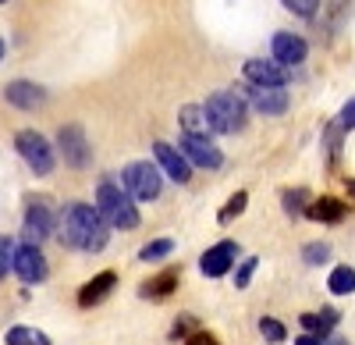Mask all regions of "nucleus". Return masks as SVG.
I'll return each mask as SVG.
<instances>
[{
    "mask_svg": "<svg viewBox=\"0 0 355 345\" xmlns=\"http://www.w3.org/2000/svg\"><path fill=\"white\" fill-rule=\"evenodd\" d=\"M96 210L103 214V221L110 228H121V232L139 228V207H135V199L125 192V185H117L114 178H103L96 185Z\"/></svg>",
    "mask_w": 355,
    "mask_h": 345,
    "instance_id": "nucleus-2",
    "label": "nucleus"
},
{
    "mask_svg": "<svg viewBox=\"0 0 355 345\" xmlns=\"http://www.w3.org/2000/svg\"><path fill=\"white\" fill-rule=\"evenodd\" d=\"M178 281H182V274H178L174 267H167V271H160L157 278H150V281H146L142 289H139V296H142V299H157V303H160V299L174 296Z\"/></svg>",
    "mask_w": 355,
    "mask_h": 345,
    "instance_id": "nucleus-18",
    "label": "nucleus"
},
{
    "mask_svg": "<svg viewBox=\"0 0 355 345\" xmlns=\"http://www.w3.org/2000/svg\"><path fill=\"white\" fill-rule=\"evenodd\" d=\"M334 125H338L341 132H352V128H355V100H348V103L341 107V114L334 118Z\"/></svg>",
    "mask_w": 355,
    "mask_h": 345,
    "instance_id": "nucleus-31",
    "label": "nucleus"
},
{
    "mask_svg": "<svg viewBox=\"0 0 355 345\" xmlns=\"http://www.w3.org/2000/svg\"><path fill=\"white\" fill-rule=\"evenodd\" d=\"M15 239H8V235H0V271H4L8 274V267L15 264Z\"/></svg>",
    "mask_w": 355,
    "mask_h": 345,
    "instance_id": "nucleus-30",
    "label": "nucleus"
},
{
    "mask_svg": "<svg viewBox=\"0 0 355 345\" xmlns=\"http://www.w3.org/2000/svg\"><path fill=\"white\" fill-rule=\"evenodd\" d=\"M114 285H117V274H114V271L96 274L93 281H85L82 289H78V306H96V303H103V299L114 292Z\"/></svg>",
    "mask_w": 355,
    "mask_h": 345,
    "instance_id": "nucleus-17",
    "label": "nucleus"
},
{
    "mask_svg": "<svg viewBox=\"0 0 355 345\" xmlns=\"http://www.w3.org/2000/svg\"><path fill=\"white\" fill-rule=\"evenodd\" d=\"M53 232H57V214L50 207V199H43V196L28 199V207H25V242L40 246Z\"/></svg>",
    "mask_w": 355,
    "mask_h": 345,
    "instance_id": "nucleus-5",
    "label": "nucleus"
},
{
    "mask_svg": "<svg viewBox=\"0 0 355 345\" xmlns=\"http://www.w3.org/2000/svg\"><path fill=\"white\" fill-rule=\"evenodd\" d=\"M249 103L259 114H270V118H277V114H284L291 107L284 85H249Z\"/></svg>",
    "mask_w": 355,
    "mask_h": 345,
    "instance_id": "nucleus-13",
    "label": "nucleus"
},
{
    "mask_svg": "<svg viewBox=\"0 0 355 345\" xmlns=\"http://www.w3.org/2000/svg\"><path fill=\"white\" fill-rule=\"evenodd\" d=\"M153 157H157V164L164 167V175H167L171 182L185 185V182L192 178V164L185 160V153H182V150L167 146V142H153Z\"/></svg>",
    "mask_w": 355,
    "mask_h": 345,
    "instance_id": "nucleus-12",
    "label": "nucleus"
},
{
    "mask_svg": "<svg viewBox=\"0 0 355 345\" xmlns=\"http://www.w3.org/2000/svg\"><path fill=\"white\" fill-rule=\"evenodd\" d=\"M182 153L192 167H206V171H217L224 164V153L206 135H182Z\"/></svg>",
    "mask_w": 355,
    "mask_h": 345,
    "instance_id": "nucleus-9",
    "label": "nucleus"
},
{
    "mask_svg": "<svg viewBox=\"0 0 355 345\" xmlns=\"http://www.w3.org/2000/svg\"><path fill=\"white\" fill-rule=\"evenodd\" d=\"M259 335L270 342V345H281L288 338V328L277 321V317H259Z\"/></svg>",
    "mask_w": 355,
    "mask_h": 345,
    "instance_id": "nucleus-25",
    "label": "nucleus"
},
{
    "mask_svg": "<svg viewBox=\"0 0 355 345\" xmlns=\"http://www.w3.org/2000/svg\"><path fill=\"white\" fill-rule=\"evenodd\" d=\"M281 4H284L291 15H299V18H313L316 8H320V0H281Z\"/></svg>",
    "mask_w": 355,
    "mask_h": 345,
    "instance_id": "nucleus-28",
    "label": "nucleus"
},
{
    "mask_svg": "<svg viewBox=\"0 0 355 345\" xmlns=\"http://www.w3.org/2000/svg\"><path fill=\"white\" fill-rule=\"evenodd\" d=\"M256 267H259V260H256V256H249V260H242L239 274H234V285H239V289H249V281H252Z\"/></svg>",
    "mask_w": 355,
    "mask_h": 345,
    "instance_id": "nucleus-29",
    "label": "nucleus"
},
{
    "mask_svg": "<svg viewBox=\"0 0 355 345\" xmlns=\"http://www.w3.org/2000/svg\"><path fill=\"white\" fill-rule=\"evenodd\" d=\"M192 324H196L192 317H182V321H174V331H171V338H185L189 331H196Z\"/></svg>",
    "mask_w": 355,
    "mask_h": 345,
    "instance_id": "nucleus-33",
    "label": "nucleus"
},
{
    "mask_svg": "<svg viewBox=\"0 0 355 345\" xmlns=\"http://www.w3.org/2000/svg\"><path fill=\"white\" fill-rule=\"evenodd\" d=\"M185 345H220L210 331H192L189 338H185Z\"/></svg>",
    "mask_w": 355,
    "mask_h": 345,
    "instance_id": "nucleus-32",
    "label": "nucleus"
},
{
    "mask_svg": "<svg viewBox=\"0 0 355 345\" xmlns=\"http://www.w3.org/2000/svg\"><path fill=\"white\" fill-rule=\"evenodd\" d=\"M8 345H50V338L36 328H11L8 331Z\"/></svg>",
    "mask_w": 355,
    "mask_h": 345,
    "instance_id": "nucleus-24",
    "label": "nucleus"
},
{
    "mask_svg": "<svg viewBox=\"0 0 355 345\" xmlns=\"http://www.w3.org/2000/svg\"><path fill=\"white\" fill-rule=\"evenodd\" d=\"M15 146H18L21 160L33 167L36 175H50V171H53V150H50V142H46L40 132H33V128L18 132V135H15Z\"/></svg>",
    "mask_w": 355,
    "mask_h": 345,
    "instance_id": "nucleus-6",
    "label": "nucleus"
},
{
    "mask_svg": "<svg viewBox=\"0 0 355 345\" xmlns=\"http://www.w3.org/2000/svg\"><path fill=\"white\" fill-rule=\"evenodd\" d=\"M245 78H249V85H284L288 82V68L277 65L274 57L270 61L252 57V61H245Z\"/></svg>",
    "mask_w": 355,
    "mask_h": 345,
    "instance_id": "nucleus-15",
    "label": "nucleus"
},
{
    "mask_svg": "<svg viewBox=\"0 0 355 345\" xmlns=\"http://www.w3.org/2000/svg\"><path fill=\"white\" fill-rule=\"evenodd\" d=\"M270 50H274V61H277V65L295 68V65H302V61H306L309 43H306L299 33H277L274 43H270Z\"/></svg>",
    "mask_w": 355,
    "mask_h": 345,
    "instance_id": "nucleus-14",
    "label": "nucleus"
},
{
    "mask_svg": "<svg viewBox=\"0 0 355 345\" xmlns=\"http://www.w3.org/2000/svg\"><path fill=\"white\" fill-rule=\"evenodd\" d=\"M295 345H327V338H320V335H302Z\"/></svg>",
    "mask_w": 355,
    "mask_h": 345,
    "instance_id": "nucleus-34",
    "label": "nucleus"
},
{
    "mask_svg": "<svg viewBox=\"0 0 355 345\" xmlns=\"http://www.w3.org/2000/svg\"><path fill=\"white\" fill-rule=\"evenodd\" d=\"M348 189H352V192H355V178H352V182H348Z\"/></svg>",
    "mask_w": 355,
    "mask_h": 345,
    "instance_id": "nucleus-37",
    "label": "nucleus"
},
{
    "mask_svg": "<svg viewBox=\"0 0 355 345\" xmlns=\"http://www.w3.org/2000/svg\"><path fill=\"white\" fill-rule=\"evenodd\" d=\"M234 260H239V242H217L214 249H206L202 256H199V271L206 274V278H224L231 267H234Z\"/></svg>",
    "mask_w": 355,
    "mask_h": 345,
    "instance_id": "nucleus-10",
    "label": "nucleus"
},
{
    "mask_svg": "<svg viewBox=\"0 0 355 345\" xmlns=\"http://www.w3.org/2000/svg\"><path fill=\"white\" fill-rule=\"evenodd\" d=\"M57 146H61L64 164H71L78 171L93 164V146H89L82 125H61V132H57Z\"/></svg>",
    "mask_w": 355,
    "mask_h": 345,
    "instance_id": "nucleus-7",
    "label": "nucleus"
},
{
    "mask_svg": "<svg viewBox=\"0 0 355 345\" xmlns=\"http://www.w3.org/2000/svg\"><path fill=\"white\" fill-rule=\"evenodd\" d=\"M327 289L334 292V296H352L355 292V267H334L331 271V278H327Z\"/></svg>",
    "mask_w": 355,
    "mask_h": 345,
    "instance_id": "nucleus-21",
    "label": "nucleus"
},
{
    "mask_svg": "<svg viewBox=\"0 0 355 345\" xmlns=\"http://www.w3.org/2000/svg\"><path fill=\"white\" fill-rule=\"evenodd\" d=\"M110 239V224L89 203H68L61 214V242L82 253H100Z\"/></svg>",
    "mask_w": 355,
    "mask_h": 345,
    "instance_id": "nucleus-1",
    "label": "nucleus"
},
{
    "mask_svg": "<svg viewBox=\"0 0 355 345\" xmlns=\"http://www.w3.org/2000/svg\"><path fill=\"white\" fill-rule=\"evenodd\" d=\"M345 214H348V207L341 203V199H334V196L309 199V207H306V217L309 221H320V224H341Z\"/></svg>",
    "mask_w": 355,
    "mask_h": 345,
    "instance_id": "nucleus-16",
    "label": "nucleus"
},
{
    "mask_svg": "<svg viewBox=\"0 0 355 345\" xmlns=\"http://www.w3.org/2000/svg\"><path fill=\"white\" fill-rule=\"evenodd\" d=\"M4 100L18 110H40L46 103V90L36 82H28V78H15L4 85Z\"/></svg>",
    "mask_w": 355,
    "mask_h": 345,
    "instance_id": "nucleus-11",
    "label": "nucleus"
},
{
    "mask_svg": "<svg viewBox=\"0 0 355 345\" xmlns=\"http://www.w3.org/2000/svg\"><path fill=\"white\" fill-rule=\"evenodd\" d=\"M327 345H348V342H345V338H331Z\"/></svg>",
    "mask_w": 355,
    "mask_h": 345,
    "instance_id": "nucleus-35",
    "label": "nucleus"
},
{
    "mask_svg": "<svg viewBox=\"0 0 355 345\" xmlns=\"http://www.w3.org/2000/svg\"><path fill=\"white\" fill-rule=\"evenodd\" d=\"M281 207H284V214H291V217L306 214V207H309V192H306V189H288V192L281 196Z\"/></svg>",
    "mask_w": 355,
    "mask_h": 345,
    "instance_id": "nucleus-23",
    "label": "nucleus"
},
{
    "mask_svg": "<svg viewBox=\"0 0 355 345\" xmlns=\"http://www.w3.org/2000/svg\"><path fill=\"white\" fill-rule=\"evenodd\" d=\"M338 310H331V306H323L320 313H302L299 317V324L306 328V335H320V338H331L334 335V328H338Z\"/></svg>",
    "mask_w": 355,
    "mask_h": 345,
    "instance_id": "nucleus-19",
    "label": "nucleus"
},
{
    "mask_svg": "<svg viewBox=\"0 0 355 345\" xmlns=\"http://www.w3.org/2000/svg\"><path fill=\"white\" fill-rule=\"evenodd\" d=\"M121 185L132 199H139V203H153V199L160 196L164 182H160V171L157 164L150 160H132L125 171H121Z\"/></svg>",
    "mask_w": 355,
    "mask_h": 345,
    "instance_id": "nucleus-4",
    "label": "nucleus"
},
{
    "mask_svg": "<svg viewBox=\"0 0 355 345\" xmlns=\"http://www.w3.org/2000/svg\"><path fill=\"white\" fill-rule=\"evenodd\" d=\"M0 278H4V271H0Z\"/></svg>",
    "mask_w": 355,
    "mask_h": 345,
    "instance_id": "nucleus-39",
    "label": "nucleus"
},
{
    "mask_svg": "<svg viewBox=\"0 0 355 345\" xmlns=\"http://www.w3.org/2000/svg\"><path fill=\"white\" fill-rule=\"evenodd\" d=\"M174 253V239H153V242H146L139 249V260L142 264H153V260H164V256Z\"/></svg>",
    "mask_w": 355,
    "mask_h": 345,
    "instance_id": "nucleus-22",
    "label": "nucleus"
},
{
    "mask_svg": "<svg viewBox=\"0 0 355 345\" xmlns=\"http://www.w3.org/2000/svg\"><path fill=\"white\" fill-rule=\"evenodd\" d=\"M4 50H8V47H4V36H0V61H4Z\"/></svg>",
    "mask_w": 355,
    "mask_h": 345,
    "instance_id": "nucleus-36",
    "label": "nucleus"
},
{
    "mask_svg": "<svg viewBox=\"0 0 355 345\" xmlns=\"http://www.w3.org/2000/svg\"><path fill=\"white\" fill-rule=\"evenodd\" d=\"M182 128H185V135H210V132H214L202 103H189V107H182Z\"/></svg>",
    "mask_w": 355,
    "mask_h": 345,
    "instance_id": "nucleus-20",
    "label": "nucleus"
},
{
    "mask_svg": "<svg viewBox=\"0 0 355 345\" xmlns=\"http://www.w3.org/2000/svg\"><path fill=\"white\" fill-rule=\"evenodd\" d=\"M206 118H210V128L214 132H224V135H234V132H242L245 121H249V107L239 93H214V96H206Z\"/></svg>",
    "mask_w": 355,
    "mask_h": 345,
    "instance_id": "nucleus-3",
    "label": "nucleus"
},
{
    "mask_svg": "<svg viewBox=\"0 0 355 345\" xmlns=\"http://www.w3.org/2000/svg\"><path fill=\"white\" fill-rule=\"evenodd\" d=\"M245 203H249V196H245V192H234V196L227 199V203H224V210L217 214V221H220V224H227L231 217H239V214L245 210Z\"/></svg>",
    "mask_w": 355,
    "mask_h": 345,
    "instance_id": "nucleus-27",
    "label": "nucleus"
},
{
    "mask_svg": "<svg viewBox=\"0 0 355 345\" xmlns=\"http://www.w3.org/2000/svg\"><path fill=\"white\" fill-rule=\"evenodd\" d=\"M0 4H8V0H0Z\"/></svg>",
    "mask_w": 355,
    "mask_h": 345,
    "instance_id": "nucleus-38",
    "label": "nucleus"
},
{
    "mask_svg": "<svg viewBox=\"0 0 355 345\" xmlns=\"http://www.w3.org/2000/svg\"><path fill=\"white\" fill-rule=\"evenodd\" d=\"M11 271H15L25 285H43L46 274H50V264H46V256H43L40 246L25 242V246L15 249V264H11Z\"/></svg>",
    "mask_w": 355,
    "mask_h": 345,
    "instance_id": "nucleus-8",
    "label": "nucleus"
},
{
    "mask_svg": "<svg viewBox=\"0 0 355 345\" xmlns=\"http://www.w3.org/2000/svg\"><path fill=\"white\" fill-rule=\"evenodd\" d=\"M302 260H306L309 267L327 264V260H331V246H327V242H309V246L302 249Z\"/></svg>",
    "mask_w": 355,
    "mask_h": 345,
    "instance_id": "nucleus-26",
    "label": "nucleus"
}]
</instances>
